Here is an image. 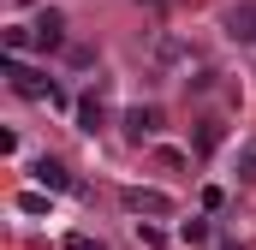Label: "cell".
I'll use <instances>...</instances> for the list:
<instances>
[{
	"mask_svg": "<svg viewBox=\"0 0 256 250\" xmlns=\"http://www.w3.org/2000/svg\"><path fill=\"white\" fill-rule=\"evenodd\" d=\"M6 84H12V90H18L24 102H48V108L60 102V90H54V78H48V72H36V66H24L18 54L6 60Z\"/></svg>",
	"mask_w": 256,
	"mask_h": 250,
	"instance_id": "obj_1",
	"label": "cell"
},
{
	"mask_svg": "<svg viewBox=\"0 0 256 250\" xmlns=\"http://www.w3.org/2000/svg\"><path fill=\"white\" fill-rule=\"evenodd\" d=\"M120 202H126L131 214H149V220H167V214H173V196H167V190H149V185H126Z\"/></svg>",
	"mask_w": 256,
	"mask_h": 250,
	"instance_id": "obj_2",
	"label": "cell"
},
{
	"mask_svg": "<svg viewBox=\"0 0 256 250\" xmlns=\"http://www.w3.org/2000/svg\"><path fill=\"white\" fill-rule=\"evenodd\" d=\"M126 137L131 143H143V137H155V131H161V108H155V102H137V108H126Z\"/></svg>",
	"mask_w": 256,
	"mask_h": 250,
	"instance_id": "obj_3",
	"label": "cell"
},
{
	"mask_svg": "<svg viewBox=\"0 0 256 250\" xmlns=\"http://www.w3.org/2000/svg\"><path fill=\"white\" fill-rule=\"evenodd\" d=\"M30 36H36L42 54H60V48H66V18H60V12H42V18L30 24Z\"/></svg>",
	"mask_w": 256,
	"mask_h": 250,
	"instance_id": "obj_4",
	"label": "cell"
},
{
	"mask_svg": "<svg viewBox=\"0 0 256 250\" xmlns=\"http://www.w3.org/2000/svg\"><path fill=\"white\" fill-rule=\"evenodd\" d=\"M102 125H108V102H102L96 90H90V96H78V131H90V137H96Z\"/></svg>",
	"mask_w": 256,
	"mask_h": 250,
	"instance_id": "obj_5",
	"label": "cell"
},
{
	"mask_svg": "<svg viewBox=\"0 0 256 250\" xmlns=\"http://www.w3.org/2000/svg\"><path fill=\"white\" fill-rule=\"evenodd\" d=\"M226 36L232 42H256V0H244V6L226 12Z\"/></svg>",
	"mask_w": 256,
	"mask_h": 250,
	"instance_id": "obj_6",
	"label": "cell"
},
{
	"mask_svg": "<svg viewBox=\"0 0 256 250\" xmlns=\"http://www.w3.org/2000/svg\"><path fill=\"white\" fill-rule=\"evenodd\" d=\"M30 173H36V185H42V190H72V173H66L60 161H48V155H42Z\"/></svg>",
	"mask_w": 256,
	"mask_h": 250,
	"instance_id": "obj_7",
	"label": "cell"
},
{
	"mask_svg": "<svg viewBox=\"0 0 256 250\" xmlns=\"http://www.w3.org/2000/svg\"><path fill=\"white\" fill-rule=\"evenodd\" d=\"M191 143H196V155H214V149L226 143V125H220V120H196V137H191Z\"/></svg>",
	"mask_w": 256,
	"mask_h": 250,
	"instance_id": "obj_8",
	"label": "cell"
},
{
	"mask_svg": "<svg viewBox=\"0 0 256 250\" xmlns=\"http://www.w3.org/2000/svg\"><path fill=\"white\" fill-rule=\"evenodd\" d=\"M179 238H185V244H202V238H208V220H179Z\"/></svg>",
	"mask_w": 256,
	"mask_h": 250,
	"instance_id": "obj_9",
	"label": "cell"
},
{
	"mask_svg": "<svg viewBox=\"0 0 256 250\" xmlns=\"http://www.w3.org/2000/svg\"><path fill=\"white\" fill-rule=\"evenodd\" d=\"M238 179H244V185H256V143H244V149H238Z\"/></svg>",
	"mask_w": 256,
	"mask_h": 250,
	"instance_id": "obj_10",
	"label": "cell"
},
{
	"mask_svg": "<svg viewBox=\"0 0 256 250\" xmlns=\"http://www.w3.org/2000/svg\"><path fill=\"white\" fill-rule=\"evenodd\" d=\"M18 208H24V214H48V196H42V190H24Z\"/></svg>",
	"mask_w": 256,
	"mask_h": 250,
	"instance_id": "obj_11",
	"label": "cell"
},
{
	"mask_svg": "<svg viewBox=\"0 0 256 250\" xmlns=\"http://www.w3.org/2000/svg\"><path fill=\"white\" fill-rule=\"evenodd\" d=\"M137 244H149V250H161L167 238H161V226H149V220H137Z\"/></svg>",
	"mask_w": 256,
	"mask_h": 250,
	"instance_id": "obj_12",
	"label": "cell"
},
{
	"mask_svg": "<svg viewBox=\"0 0 256 250\" xmlns=\"http://www.w3.org/2000/svg\"><path fill=\"white\" fill-rule=\"evenodd\" d=\"M66 250H102V244H96V238H84V232H72V238H66Z\"/></svg>",
	"mask_w": 256,
	"mask_h": 250,
	"instance_id": "obj_13",
	"label": "cell"
},
{
	"mask_svg": "<svg viewBox=\"0 0 256 250\" xmlns=\"http://www.w3.org/2000/svg\"><path fill=\"white\" fill-rule=\"evenodd\" d=\"M220 250H244V244H238V238H220Z\"/></svg>",
	"mask_w": 256,
	"mask_h": 250,
	"instance_id": "obj_14",
	"label": "cell"
}]
</instances>
